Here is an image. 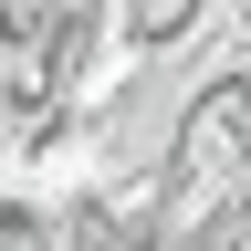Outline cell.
Returning a JSON list of instances; mask_svg holds the SVG:
<instances>
[{
	"instance_id": "1",
	"label": "cell",
	"mask_w": 251,
	"mask_h": 251,
	"mask_svg": "<svg viewBox=\"0 0 251 251\" xmlns=\"http://www.w3.org/2000/svg\"><path fill=\"white\" fill-rule=\"evenodd\" d=\"M220 0H126V31H136V52H178V42H199Z\"/></svg>"
}]
</instances>
